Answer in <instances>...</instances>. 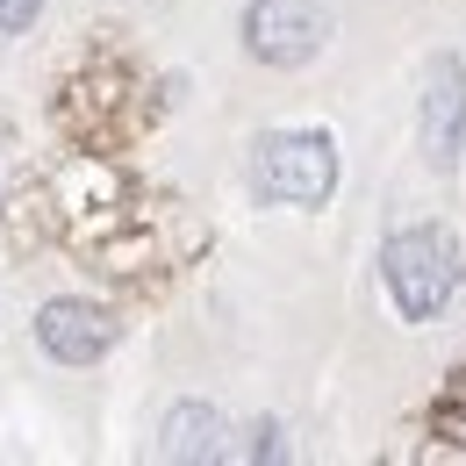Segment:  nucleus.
I'll return each instance as SVG.
<instances>
[{
	"instance_id": "nucleus-1",
	"label": "nucleus",
	"mask_w": 466,
	"mask_h": 466,
	"mask_svg": "<svg viewBox=\"0 0 466 466\" xmlns=\"http://www.w3.org/2000/svg\"><path fill=\"white\" fill-rule=\"evenodd\" d=\"M380 280H388V301L402 323H438L452 309V294L466 280L460 237L438 230V223H416V230H395L380 244Z\"/></svg>"
},
{
	"instance_id": "nucleus-2",
	"label": "nucleus",
	"mask_w": 466,
	"mask_h": 466,
	"mask_svg": "<svg viewBox=\"0 0 466 466\" xmlns=\"http://www.w3.org/2000/svg\"><path fill=\"white\" fill-rule=\"evenodd\" d=\"M338 137L330 129H273L258 137V194L280 208H323L338 194Z\"/></svg>"
},
{
	"instance_id": "nucleus-3",
	"label": "nucleus",
	"mask_w": 466,
	"mask_h": 466,
	"mask_svg": "<svg viewBox=\"0 0 466 466\" xmlns=\"http://www.w3.org/2000/svg\"><path fill=\"white\" fill-rule=\"evenodd\" d=\"M330 44V15L316 0H251L244 7V58L294 72Z\"/></svg>"
},
{
	"instance_id": "nucleus-4",
	"label": "nucleus",
	"mask_w": 466,
	"mask_h": 466,
	"mask_svg": "<svg viewBox=\"0 0 466 466\" xmlns=\"http://www.w3.org/2000/svg\"><path fill=\"white\" fill-rule=\"evenodd\" d=\"M36 345L58 366H94V359H108L122 345V323H116V309H101L86 294H58V301L36 309Z\"/></svg>"
},
{
	"instance_id": "nucleus-5",
	"label": "nucleus",
	"mask_w": 466,
	"mask_h": 466,
	"mask_svg": "<svg viewBox=\"0 0 466 466\" xmlns=\"http://www.w3.org/2000/svg\"><path fill=\"white\" fill-rule=\"evenodd\" d=\"M416 137H423V158L438 173L460 166V144H466V65L445 51L423 79V108H416Z\"/></svg>"
},
{
	"instance_id": "nucleus-6",
	"label": "nucleus",
	"mask_w": 466,
	"mask_h": 466,
	"mask_svg": "<svg viewBox=\"0 0 466 466\" xmlns=\"http://www.w3.org/2000/svg\"><path fill=\"white\" fill-rule=\"evenodd\" d=\"M158 452L166 460H223V409L208 402H179L158 431Z\"/></svg>"
},
{
	"instance_id": "nucleus-7",
	"label": "nucleus",
	"mask_w": 466,
	"mask_h": 466,
	"mask_svg": "<svg viewBox=\"0 0 466 466\" xmlns=\"http://www.w3.org/2000/svg\"><path fill=\"white\" fill-rule=\"evenodd\" d=\"M36 15H44V0H0V36H22V29H36Z\"/></svg>"
},
{
	"instance_id": "nucleus-8",
	"label": "nucleus",
	"mask_w": 466,
	"mask_h": 466,
	"mask_svg": "<svg viewBox=\"0 0 466 466\" xmlns=\"http://www.w3.org/2000/svg\"><path fill=\"white\" fill-rule=\"evenodd\" d=\"M251 460H280V423H251Z\"/></svg>"
}]
</instances>
